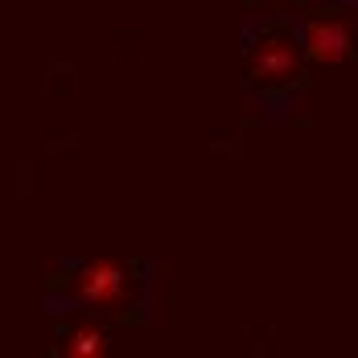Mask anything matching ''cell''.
Returning <instances> with one entry per match:
<instances>
[{
    "mask_svg": "<svg viewBox=\"0 0 358 358\" xmlns=\"http://www.w3.org/2000/svg\"><path fill=\"white\" fill-rule=\"evenodd\" d=\"M248 78L255 91H288L305 78V45L285 25H264L248 45Z\"/></svg>",
    "mask_w": 358,
    "mask_h": 358,
    "instance_id": "2",
    "label": "cell"
},
{
    "mask_svg": "<svg viewBox=\"0 0 358 358\" xmlns=\"http://www.w3.org/2000/svg\"><path fill=\"white\" fill-rule=\"evenodd\" d=\"M342 4H358V0H342Z\"/></svg>",
    "mask_w": 358,
    "mask_h": 358,
    "instance_id": "5",
    "label": "cell"
},
{
    "mask_svg": "<svg viewBox=\"0 0 358 358\" xmlns=\"http://www.w3.org/2000/svg\"><path fill=\"white\" fill-rule=\"evenodd\" d=\"M108 350H111V334L99 322H78L58 346L62 358H103Z\"/></svg>",
    "mask_w": 358,
    "mask_h": 358,
    "instance_id": "4",
    "label": "cell"
},
{
    "mask_svg": "<svg viewBox=\"0 0 358 358\" xmlns=\"http://www.w3.org/2000/svg\"><path fill=\"white\" fill-rule=\"evenodd\" d=\"M301 45H305V58H313L322 66H338V62H346L355 54V25L346 17L317 13V17L305 21Z\"/></svg>",
    "mask_w": 358,
    "mask_h": 358,
    "instance_id": "3",
    "label": "cell"
},
{
    "mask_svg": "<svg viewBox=\"0 0 358 358\" xmlns=\"http://www.w3.org/2000/svg\"><path fill=\"white\" fill-rule=\"evenodd\" d=\"M62 296H66L71 305H83L87 313L128 317V313L141 305V276H136L132 264L111 259V255H99V259L78 264L71 276H66Z\"/></svg>",
    "mask_w": 358,
    "mask_h": 358,
    "instance_id": "1",
    "label": "cell"
}]
</instances>
